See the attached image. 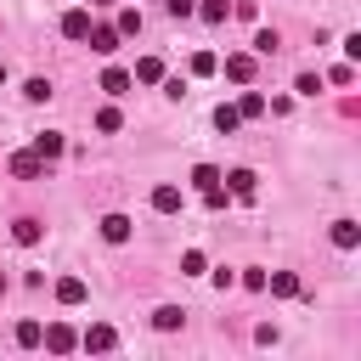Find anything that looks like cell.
Wrapping results in <instances>:
<instances>
[{
  "label": "cell",
  "mask_w": 361,
  "mask_h": 361,
  "mask_svg": "<svg viewBox=\"0 0 361 361\" xmlns=\"http://www.w3.org/2000/svg\"><path fill=\"white\" fill-rule=\"evenodd\" d=\"M11 175H17V180H39V175H45V158H39L34 147H28V152H11Z\"/></svg>",
  "instance_id": "1"
},
{
  "label": "cell",
  "mask_w": 361,
  "mask_h": 361,
  "mask_svg": "<svg viewBox=\"0 0 361 361\" xmlns=\"http://www.w3.org/2000/svg\"><path fill=\"white\" fill-rule=\"evenodd\" d=\"M220 180H226V192H231V197H243V203L259 192V175H254V169H231V175H220Z\"/></svg>",
  "instance_id": "2"
},
{
  "label": "cell",
  "mask_w": 361,
  "mask_h": 361,
  "mask_svg": "<svg viewBox=\"0 0 361 361\" xmlns=\"http://www.w3.org/2000/svg\"><path fill=\"white\" fill-rule=\"evenodd\" d=\"M39 344H45V350H56V355H68V350H73V344H79V333H73V327H68V322H51V327H45V338H39Z\"/></svg>",
  "instance_id": "3"
},
{
  "label": "cell",
  "mask_w": 361,
  "mask_h": 361,
  "mask_svg": "<svg viewBox=\"0 0 361 361\" xmlns=\"http://www.w3.org/2000/svg\"><path fill=\"white\" fill-rule=\"evenodd\" d=\"M85 39H90V51H96V56H113V51H118V28H107V23H90V34H85Z\"/></svg>",
  "instance_id": "4"
},
{
  "label": "cell",
  "mask_w": 361,
  "mask_h": 361,
  "mask_svg": "<svg viewBox=\"0 0 361 361\" xmlns=\"http://www.w3.org/2000/svg\"><path fill=\"white\" fill-rule=\"evenodd\" d=\"M226 79H231V85H254V56H248V51H231V56H226Z\"/></svg>",
  "instance_id": "5"
},
{
  "label": "cell",
  "mask_w": 361,
  "mask_h": 361,
  "mask_svg": "<svg viewBox=\"0 0 361 361\" xmlns=\"http://www.w3.org/2000/svg\"><path fill=\"white\" fill-rule=\"evenodd\" d=\"M85 299H90L85 276H56V305H85Z\"/></svg>",
  "instance_id": "6"
},
{
  "label": "cell",
  "mask_w": 361,
  "mask_h": 361,
  "mask_svg": "<svg viewBox=\"0 0 361 361\" xmlns=\"http://www.w3.org/2000/svg\"><path fill=\"white\" fill-rule=\"evenodd\" d=\"M85 34H90V11H85V6L62 11V39H85Z\"/></svg>",
  "instance_id": "7"
},
{
  "label": "cell",
  "mask_w": 361,
  "mask_h": 361,
  "mask_svg": "<svg viewBox=\"0 0 361 361\" xmlns=\"http://www.w3.org/2000/svg\"><path fill=\"white\" fill-rule=\"evenodd\" d=\"M62 147H68V141H62V130H39V135H34V152H39L45 164H51V158H62Z\"/></svg>",
  "instance_id": "8"
},
{
  "label": "cell",
  "mask_w": 361,
  "mask_h": 361,
  "mask_svg": "<svg viewBox=\"0 0 361 361\" xmlns=\"http://www.w3.org/2000/svg\"><path fill=\"white\" fill-rule=\"evenodd\" d=\"M265 288H271L276 299H299V276H293V271H271V276H265Z\"/></svg>",
  "instance_id": "9"
},
{
  "label": "cell",
  "mask_w": 361,
  "mask_h": 361,
  "mask_svg": "<svg viewBox=\"0 0 361 361\" xmlns=\"http://www.w3.org/2000/svg\"><path fill=\"white\" fill-rule=\"evenodd\" d=\"M79 344H85V350H113V344H118V333H113L107 322H96V327H85V338H79Z\"/></svg>",
  "instance_id": "10"
},
{
  "label": "cell",
  "mask_w": 361,
  "mask_h": 361,
  "mask_svg": "<svg viewBox=\"0 0 361 361\" xmlns=\"http://www.w3.org/2000/svg\"><path fill=\"white\" fill-rule=\"evenodd\" d=\"M102 237L107 243H130V214H102Z\"/></svg>",
  "instance_id": "11"
},
{
  "label": "cell",
  "mask_w": 361,
  "mask_h": 361,
  "mask_svg": "<svg viewBox=\"0 0 361 361\" xmlns=\"http://www.w3.org/2000/svg\"><path fill=\"white\" fill-rule=\"evenodd\" d=\"M237 124H243V113H237V102H220V107H214V130H220V135H231Z\"/></svg>",
  "instance_id": "12"
},
{
  "label": "cell",
  "mask_w": 361,
  "mask_h": 361,
  "mask_svg": "<svg viewBox=\"0 0 361 361\" xmlns=\"http://www.w3.org/2000/svg\"><path fill=\"white\" fill-rule=\"evenodd\" d=\"M11 237H17V243H23V248H34V243H39V237H45V226H39V220H28V214H23V220H17V226H11Z\"/></svg>",
  "instance_id": "13"
},
{
  "label": "cell",
  "mask_w": 361,
  "mask_h": 361,
  "mask_svg": "<svg viewBox=\"0 0 361 361\" xmlns=\"http://www.w3.org/2000/svg\"><path fill=\"white\" fill-rule=\"evenodd\" d=\"M130 79H141V85H158V79H164V62H158V56H141Z\"/></svg>",
  "instance_id": "14"
},
{
  "label": "cell",
  "mask_w": 361,
  "mask_h": 361,
  "mask_svg": "<svg viewBox=\"0 0 361 361\" xmlns=\"http://www.w3.org/2000/svg\"><path fill=\"white\" fill-rule=\"evenodd\" d=\"M130 85H135V79H130L124 68H107V73H102V90H107V96H124Z\"/></svg>",
  "instance_id": "15"
},
{
  "label": "cell",
  "mask_w": 361,
  "mask_h": 361,
  "mask_svg": "<svg viewBox=\"0 0 361 361\" xmlns=\"http://www.w3.org/2000/svg\"><path fill=\"white\" fill-rule=\"evenodd\" d=\"M152 209H158V214H175V209H180V186H158V192H152Z\"/></svg>",
  "instance_id": "16"
},
{
  "label": "cell",
  "mask_w": 361,
  "mask_h": 361,
  "mask_svg": "<svg viewBox=\"0 0 361 361\" xmlns=\"http://www.w3.org/2000/svg\"><path fill=\"white\" fill-rule=\"evenodd\" d=\"M333 243H338V248H355V243H361V226H355V220H333Z\"/></svg>",
  "instance_id": "17"
},
{
  "label": "cell",
  "mask_w": 361,
  "mask_h": 361,
  "mask_svg": "<svg viewBox=\"0 0 361 361\" xmlns=\"http://www.w3.org/2000/svg\"><path fill=\"white\" fill-rule=\"evenodd\" d=\"M113 28H118V39H135V34H141V11H130V6H124Z\"/></svg>",
  "instance_id": "18"
},
{
  "label": "cell",
  "mask_w": 361,
  "mask_h": 361,
  "mask_svg": "<svg viewBox=\"0 0 361 361\" xmlns=\"http://www.w3.org/2000/svg\"><path fill=\"white\" fill-rule=\"evenodd\" d=\"M237 113H243V118H259V113H265V96H259V90H243V96H237Z\"/></svg>",
  "instance_id": "19"
},
{
  "label": "cell",
  "mask_w": 361,
  "mask_h": 361,
  "mask_svg": "<svg viewBox=\"0 0 361 361\" xmlns=\"http://www.w3.org/2000/svg\"><path fill=\"white\" fill-rule=\"evenodd\" d=\"M180 322H186V310H180V305H164V310L152 316V327H164V333H175Z\"/></svg>",
  "instance_id": "20"
},
{
  "label": "cell",
  "mask_w": 361,
  "mask_h": 361,
  "mask_svg": "<svg viewBox=\"0 0 361 361\" xmlns=\"http://www.w3.org/2000/svg\"><path fill=\"white\" fill-rule=\"evenodd\" d=\"M197 17H203V23H226L231 6H226V0H197Z\"/></svg>",
  "instance_id": "21"
},
{
  "label": "cell",
  "mask_w": 361,
  "mask_h": 361,
  "mask_svg": "<svg viewBox=\"0 0 361 361\" xmlns=\"http://www.w3.org/2000/svg\"><path fill=\"white\" fill-rule=\"evenodd\" d=\"M214 68H220V56H214V51H192V73H197V79H209Z\"/></svg>",
  "instance_id": "22"
},
{
  "label": "cell",
  "mask_w": 361,
  "mask_h": 361,
  "mask_svg": "<svg viewBox=\"0 0 361 361\" xmlns=\"http://www.w3.org/2000/svg\"><path fill=\"white\" fill-rule=\"evenodd\" d=\"M96 130H102V135L124 130V113H118V107H102V113H96Z\"/></svg>",
  "instance_id": "23"
},
{
  "label": "cell",
  "mask_w": 361,
  "mask_h": 361,
  "mask_svg": "<svg viewBox=\"0 0 361 361\" xmlns=\"http://www.w3.org/2000/svg\"><path fill=\"white\" fill-rule=\"evenodd\" d=\"M203 271H209V259H203L197 248H186V254H180V276H203Z\"/></svg>",
  "instance_id": "24"
},
{
  "label": "cell",
  "mask_w": 361,
  "mask_h": 361,
  "mask_svg": "<svg viewBox=\"0 0 361 361\" xmlns=\"http://www.w3.org/2000/svg\"><path fill=\"white\" fill-rule=\"evenodd\" d=\"M23 96H28V102H51L56 90H51V79H28V85H23Z\"/></svg>",
  "instance_id": "25"
},
{
  "label": "cell",
  "mask_w": 361,
  "mask_h": 361,
  "mask_svg": "<svg viewBox=\"0 0 361 361\" xmlns=\"http://www.w3.org/2000/svg\"><path fill=\"white\" fill-rule=\"evenodd\" d=\"M214 180H220V169H214V164H197V169H192V186H197V192H209Z\"/></svg>",
  "instance_id": "26"
},
{
  "label": "cell",
  "mask_w": 361,
  "mask_h": 361,
  "mask_svg": "<svg viewBox=\"0 0 361 361\" xmlns=\"http://www.w3.org/2000/svg\"><path fill=\"white\" fill-rule=\"evenodd\" d=\"M39 338H45V327H39V322H17V344H28V350H34Z\"/></svg>",
  "instance_id": "27"
},
{
  "label": "cell",
  "mask_w": 361,
  "mask_h": 361,
  "mask_svg": "<svg viewBox=\"0 0 361 361\" xmlns=\"http://www.w3.org/2000/svg\"><path fill=\"white\" fill-rule=\"evenodd\" d=\"M276 45H282V39H276V28H265V34H254V51H259V56H271Z\"/></svg>",
  "instance_id": "28"
},
{
  "label": "cell",
  "mask_w": 361,
  "mask_h": 361,
  "mask_svg": "<svg viewBox=\"0 0 361 361\" xmlns=\"http://www.w3.org/2000/svg\"><path fill=\"white\" fill-rule=\"evenodd\" d=\"M164 11H169V17H192V11H197V0H164Z\"/></svg>",
  "instance_id": "29"
},
{
  "label": "cell",
  "mask_w": 361,
  "mask_h": 361,
  "mask_svg": "<svg viewBox=\"0 0 361 361\" xmlns=\"http://www.w3.org/2000/svg\"><path fill=\"white\" fill-rule=\"evenodd\" d=\"M327 79H333V85H355V68H350V62H338V68H333Z\"/></svg>",
  "instance_id": "30"
},
{
  "label": "cell",
  "mask_w": 361,
  "mask_h": 361,
  "mask_svg": "<svg viewBox=\"0 0 361 361\" xmlns=\"http://www.w3.org/2000/svg\"><path fill=\"white\" fill-rule=\"evenodd\" d=\"M293 90H299V96H316V90H322V79H316V73H299V85H293Z\"/></svg>",
  "instance_id": "31"
},
{
  "label": "cell",
  "mask_w": 361,
  "mask_h": 361,
  "mask_svg": "<svg viewBox=\"0 0 361 361\" xmlns=\"http://www.w3.org/2000/svg\"><path fill=\"white\" fill-rule=\"evenodd\" d=\"M0 85H6V62H0Z\"/></svg>",
  "instance_id": "32"
},
{
  "label": "cell",
  "mask_w": 361,
  "mask_h": 361,
  "mask_svg": "<svg viewBox=\"0 0 361 361\" xmlns=\"http://www.w3.org/2000/svg\"><path fill=\"white\" fill-rule=\"evenodd\" d=\"M0 293H6V271H0Z\"/></svg>",
  "instance_id": "33"
},
{
  "label": "cell",
  "mask_w": 361,
  "mask_h": 361,
  "mask_svg": "<svg viewBox=\"0 0 361 361\" xmlns=\"http://www.w3.org/2000/svg\"><path fill=\"white\" fill-rule=\"evenodd\" d=\"M90 6H113V0H90Z\"/></svg>",
  "instance_id": "34"
}]
</instances>
